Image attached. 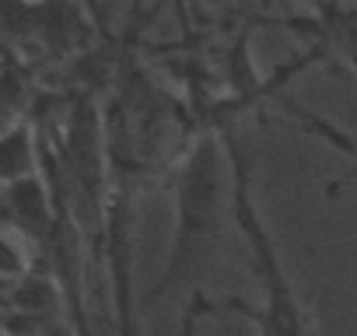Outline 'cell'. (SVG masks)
<instances>
[{
	"instance_id": "obj_4",
	"label": "cell",
	"mask_w": 357,
	"mask_h": 336,
	"mask_svg": "<svg viewBox=\"0 0 357 336\" xmlns=\"http://www.w3.org/2000/svg\"><path fill=\"white\" fill-rule=\"evenodd\" d=\"M39 168V133L32 126V112L8 123L4 133V183L32 176Z\"/></svg>"
},
{
	"instance_id": "obj_2",
	"label": "cell",
	"mask_w": 357,
	"mask_h": 336,
	"mask_svg": "<svg viewBox=\"0 0 357 336\" xmlns=\"http://www.w3.org/2000/svg\"><path fill=\"white\" fill-rule=\"evenodd\" d=\"M221 137H225V151H228V179H231L228 207H231L235 228L245 238L249 270H252V277L263 287V308H252L242 298H228V301L211 305V301H204V294L197 298V305L200 308L238 312L259 333H312L315 329L312 315L298 301V294H294V287H291V280L284 273L280 252H277V245H273V238H270V231L263 224V214H259V204H256V193H252V154L242 144V133L235 130V119L221 123Z\"/></svg>"
},
{
	"instance_id": "obj_3",
	"label": "cell",
	"mask_w": 357,
	"mask_h": 336,
	"mask_svg": "<svg viewBox=\"0 0 357 336\" xmlns=\"http://www.w3.org/2000/svg\"><path fill=\"white\" fill-rule=\"evenodd\" d=\"M312 11V22H305L312 36L357 70V8H343L340 0H322Z\"/></svg>"
},
{
	"instance_id": "obj_1",
	"label": "cell",
	"mask_w": 357,
	"mask_h": 336,
	"mask_svg": "<svg viewBox=\"0 0 357 336\" xmlns=\"http://www.w3.org/2000/svg\"><path fill=\"white\" fill-rule=\"evenodd\" d=\"M225 137L221 126L200 130L175 168V238L161 277L144 294V308H154L175 291H200V280L225 238ZM200 298V294H197Z\"/></svg>"
}]
</instances>
